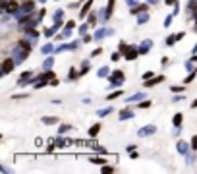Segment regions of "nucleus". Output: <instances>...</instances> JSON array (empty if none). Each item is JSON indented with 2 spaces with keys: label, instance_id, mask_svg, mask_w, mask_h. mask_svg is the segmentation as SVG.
<instances>
[{
  "label": "nucleus",
  "instance_id": "f257e3e1",
  "mask_svg": "<svg viewBox=\"0 0 197 174\" xmlns=\"http://www.w3.org/2000/svg\"><path fill=\"white\" fill-rule=\"evenodd\" d=\"M12 68H14V62H12L10 58H8V60H4V64H2V70H4V74L12 72Z\"/></svg>",
  "mask_w": 197,
  "mask_h": 174
},
{
  "label": "nucleus",
  "instance_id": "f03ea898",
  "mask_svg": "<svg viewBox=\"0 0 197 174\" xmlns=\"http://www.w3.org/2000/svg\"><path fill=\"white\" fill-rule=\"evenodd\" d=\"M99 128H101V126H99V124H95V126L91 128V132H89V134H91V135H97V134H99Z\"/></svg>",
  "mask_w": 197,
  "mask_h": 174
},
{
  "label": "nucleus",
  "instance_id": "7ed1b4c3",
  "mask_svg": "<svg viewBox=\"0 0 197 174\" xmlns=\"http://www.w3.org/2000/svg\"><path fill=\"white\" fill-rule=\"evenodd\" d=\"M180 116H182V114H176V118H174V122H176V124H180V122H182V118H180Z\"/></svg>",
  "mask_w": 197,
  "mask_h": 174
},
{
  "label": "nucleus",
  "instance_id": "20e7f679",
  "mask_svg": "<svg viewBox=\"0 0 197 174\" xmlns=\"http://www.w3.org/2000/svg\"><path fill=\"white\" fill-rule=\"evenodd\" d=\"M191 145H193V149H197V135L193 137V143H191Z\"/></svg>",
  "mask_w": 197,
  "mask_h": 174
}]
</instances>
